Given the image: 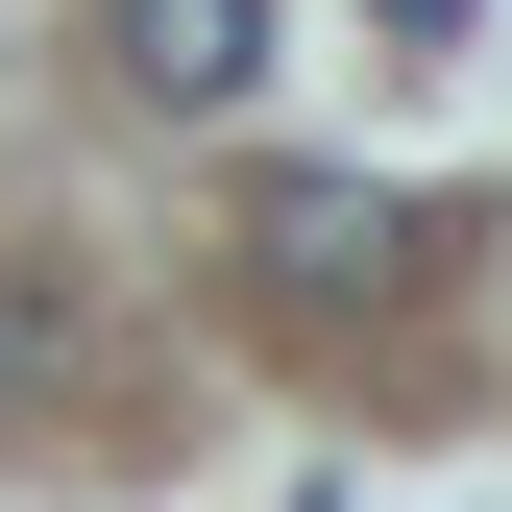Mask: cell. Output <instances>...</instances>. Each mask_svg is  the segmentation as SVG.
Masks as SVG:
<instances>
[{"mask_svg": "<svg viewBox=\"0 0 512 512\" xmlns=\"http://www.w3.org/2000/svg\"><path fill=\"white\" fill-rule=\"evenodd\" d=\"M98 366V269H0V391H74Z\"/></svg>", "mask_w": 512, "mask_h": 512, "instance_id": "cell-3", "label": "cell"}, {"mask_svg": "<svg viewBox=\"0 0 512 512\" xmlns=\"http://www.w3.org/2000/svg\"><path fill=\"white\" fill-rule=\"evenodd\" d=\"M98 74L147 122H220L244 74H269V0H98Z\"/></svg>", "mask_w": 512, "mask_h": 512, "instance_id": "cell-1", "label": "cell"}, {"mask_svg": "<svg viewBox=\"0 0 512 512\" xmlns=\"http://www.w3.org/2000/svg\"><path fill=\"white\" fill-rule=\"evenodd\" d=\"M244 244H269V269H415V196H366V171H269Z\"/></svg>", "mask_w": 512, "mask_h": 512, "instance_id": "cell-2", "label": "cell"}]
</instances>
